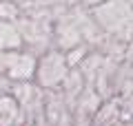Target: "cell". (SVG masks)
<instances>
[{
	"label": "cell",
	"instance_id": "obj_1",
	"mask_svg": "<svg viewBox=\"0 0 133 126\" xmlns=\"http://www.w3.org/2000/svg\"><path fill=\"white\" fill-rule=\"evenodd\" d=\"M5 93L11 95L20 106L24 124H36L42 117L44 91L36 82H7L5 80Z\"/></svg>",
	"mask_w": 133,
	"mask_h": 126
},
{
	"label": "cell",
	"instance_id": "obj_2",
	"mask_svg": "<svg viewBox=\"0 0 133 126\" xmlns=\"http://www.w3.org/2000/svg\"><path fill=\"white\" fill-rule=\"evenodd\" d=\"M69 66L64 62V53L58 49H49L36 60V73H33V82L38 84L42 91H58L60 84L64 82Z\"/></svg>",
	"mask_w": 133,
	"mask_h": 126
},
{
	"label": "cell",
	"instance_id": "obj_3",
	"mask_svg": "<svg viewBox=\"0 0 133 126\" xmlns=\"http://www.w3.org/2000/svg\"><path fill=\"white\" fill-rule=\"evenodd\" d=\"M91 18L107 36H120V29L129 27V5L124 0H107L91 9Z\"/></svg>",
	"mask_w": 133,
	"mask_h": 126
},
{
	"label": "cell",
	"instance_id": "obj_4",
	"mask_svg": "<svg viewBox=\"0 0 133 126\" xmlns=\"http://www.w3.org/2000/svg\"><path fill=\"white\" fill-rule=\"evenodd\" d=\"M36 60L38 58L24 49L0 53V78L7 82H33Z\"/></svg>",
	"mask_w": 133,
	"mask_h": 126
},
{
	"label": "cell",
	"instance_id": "obj_5",
	"mask_svg": "<svg viewBox=\"0 0 133 126\" xmlns=\"http://www.w3.org/2000/svg\"><path fill=\"white\" fill-rule=\"evenodd\" d=\"M44 122L49 126H71L73 113L62 100L60 91H44V106H42Z\"/></svg>",
	"mask_w": 133,
	"mask_h": 126
},
{
	"label": "cell",
	"instance_id": "obj_6",
	"mask_svg": "<svg viewBox=\"0 0 133 126\" xmlns=\"http://www.w3.org/2000/svg\"><path fill=\"white\" fill-rule=\"evenodd\" d=\"M118 124H131V122L122 120L118 95L109 97V100H102V104L98 106V111L91 117V126H118Z\"/></svg>",
	"mask_w": 133,
	"mask_h": 126
},
{
	"label": "cell",
	"instance_id": "obj_7",
	"mask_svg": "<svg viewBox=\"0 0 133 126\" xmlns=\"http://www.w3.org/2000/svg\"><path fill=\"white\" fill-rule=\"evenodd\" d=\"M102 104V100H100V95L93 91V86L91 84H87L84 89H82V93L78 95L76 104H73V117H87V120H91L93 117V113L98 111V106Z\"/></svg>",
	"mask_w": 133,
	"mask_h": 126
},
{
	"label": "cell",
	"instance_id": "obj_8",
	"mask_svg": "<svg viewBox=\"0 0 133 126\" xmlns=\"http://www.w3.org/2000/svg\"><path fill=\"white\" fill-rule=\"evenodd\" d=\"M24 117L20 106L16 104V100L11 95L2 93L0 95V126H22Z\"/></svg>",
	"mask_w": 133,
	"mask_h": 126
},
{
	"label": "cell",
	"instance_id": "obj_9",
	"mask_svg": "<svg viewBox=\"0 0 133 126\" xmlns=\"http://www.w3.org/2000/svg\"><path fill=\"white\" fill-rule=\"evenodd\" d=\"M20 49H22V38L16 22H0V53L20 51Z\"/></svg>",
	"mask_w": 133,
	"mask_h": 126
},
{
	"label": "cell",
	"instance_id": "obj_10",
	"mask_svg": "<svg viewBox=\"0 0 133 126\" xmlns=\"http://www.w3.org/2000/svg\"><path fill=\"white\" fill-rule=\"evenodd\" d=\"M102 62H104V55L100 51H95V49H91L89 53H87V58L80 62V66H78V71H80V75L84 78V84H91L95 78V73L100 71V66H102Z\"/></svg>",
	"mask_w": 133,
	"mask_h": 126
},
{
	"label": "cell",
	"instance_id": "obj_11",
	"mask_svg": "<svg viewBox=\"0 0 133 126\" xmlns=\"http://www.w3.org/2000/svg\"><path fill=\"white\" fill-rule=\"evenodd\" d=\"M91 51L89 44H84V42H80V44H76V47H71L69 51H64V62L69 69H78L80 66V62L87 58V53Z\"/></svg>",
	"mask_w": 133,
	"mask_h": 126
},
{
	"label": "cell",
	"instance_id": "obj_12",
	"mask_svg": "<svg viewBox=\"0 0 133 126\" xmlns=\"http://www.w3.org/2000/svg\"><path fill=\"white\" fill-rule=\"evenodd\" d=\"M22 9L11 0H0V22H16Z\"/></svg>",
	"mask_w": 133,
	"mask_h": 126
},
{
	"label": "cell",
	"instance_id": "obj_13",
	"mask_svg": "<svg viewBox=\"0 0 133 126\" xmlns=\"http://www.w3.org/2000/svg\"><path fill=\"white\" fill-rule=\"evenodd\" d=\"M71 126H91V120H87V117H73Z\"/></svg>",
	"mask_w": 133,
	"mask_h": 126
},
{
	"label": "cell",
	"instance_id": "obj_14",
	"mask_svg": "<svg viewBox=\"0 0 133 126\" xmlns=\"http://www.w3.org/2000/svg\"><path fill=\"white\" fill-rule=\"evenodd\" d=\"M118 126H131V124H118Z\"/></svg>",
	"mask_w": 133,
	"mask_h": 126
},
{
	"label": "cell",
	"instance_id": "obj_15",
	"mask_svg": "<svg viewBox=\"0 0 133 126\" xmlns=\"http://www.w3.org/2000/svg\"><path fill=\"white\" fill-rule=\"evenodd\" d=\"M22 126H31V124H22Z\"/></svg>",
	"mask_w": 133,
	"mask_h": 126
}]
</instances>
